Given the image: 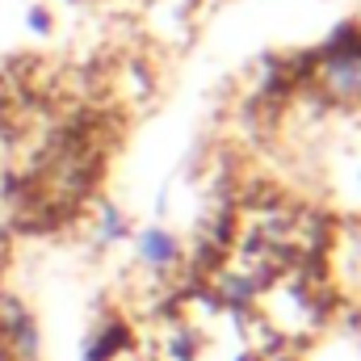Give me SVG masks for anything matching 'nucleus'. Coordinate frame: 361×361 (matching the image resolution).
I'll use <instances>...</instances> for the list:
<instances>
[{
    "mask_svg": "<svg viewBox=\"0 0 361 361\" xmlns=\"http://www.w3.org/2000/svg\"><path fill=\"white\" fill-rule=\"evenodd\" d=\"M122 345H126V332H122V324H109L97 341L89 345V361H114L122 353Z\"/></svg>",
    "mask_w": 361,
    "mask_h": 361,
    "instance_id": "obj_3",
    "label": "nucleus"
},
{
    "mask_svg": "<svg viewBox=\"0 0 361 361\" xmlns=\"http://www.w3.org/2000/svg\"><path fill=\"white\" fill-rule=\"evenodd\" d=\"M139 261L152 269H173L180 261V240L169 227H143L139 231Z\"/></svg>",
    "mask_w": 361,
    "mask_h": 361,
    "instance_id": "obj_1",
    "label": "nucleus"
},
{
    "mask_svg": "<svg viewBox=\"0 0 361 361\" xmlns=\"http://www.w3.org/2000/svg\"><path fill=\"white\" fill-rule=\"evenodd\" d=\"M114 361H130V357H114Z\"/></svg>",
    "mask_w": 361,
    "mask_h": 361,
    "instance_id": "obj_6",
    "label": "nucleus"
},
{
    "mask_svg": "<svg viewBox=\"0 0 361 361\" xmlns=\"http://www.w3.org/2000/svg\"><path fill=\"white\" fill-rule=\"evenodd\" d=\"M328 85L341 97L361 92V51H332V59H328Z\"/></svg>",
    "mask_w": 361,
    "mask_h": 361,
    "instance_id": "obj_2",
    "label": "nucleus"
},
{
    "mask_svg": "<svg viewBox=\"0 0 361 361\" xmlns=\"http://www.w3.org/2000/svg\"><path fill=\"white\" fill-rule=\"evenodd\" d=\"M126 214L122 210H114V206H105V214H101V240H126Z\"/></svg>",
    "mask_w": 361,
    "mask_h": 361,
    "instance_id": "obj_4",
    "label": "nucleus"
},
{
    "mask_svg": "<svg viewBox=\"0 0 361 361\" xmlns=\"http://www.w3.org/2000/svg\"><path fill=\"white\" fill-rule=\"evenodd\" d=\"M30 25L34 30H47V8H30Z\"/></svg>",
    "mask_w": 361,
    "mask_h": 361,
    "instance_id": "obj_5",
    "label": "nucleus"
}]
</instances>
